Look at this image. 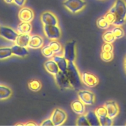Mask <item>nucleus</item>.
Wrapping results in <instances>:
<instances>
[{
  "label": "nucleus",
  "mask_w": 126,
  "mask_h": 126,
  "mask_svg": "<svg viewBox=\"0 0 126 126\" xmlns=\"http://www.w3.org/2000/svg\"><path fill=\"white\" fill-rule=\"evenodd\" d=\"M65 74L66 75L69 82L74 87V90L82 87V75L79 71L75 62H68V65Z\"/></svg>",
  "instance_id": "1"
},
{
  "label": "nucleus",
  "mask_w": 126,
  "mask_h": 126,
  "mask_svg": "<svg viewBox=\"0 0 126 126\" xmlns=\"http://www.w3.org/2000/svg\"><path fill=\"white\" fill-rule=\"evenodd\" d=\"M109 10L112 11L116 16L114 25L121 27L125 24L126 22V0H116Z\"/></svg>",
  "instance_id": "2"
},
{
  "label": "nucleus",
  "mask_w": 126,
  "mask_h": 126,
  "mask_svg": "<svg viewBox=\"0 0 126 126\" xmlns=\"http://www.w3.org/2000/svg\"><path fill=\"white\" fill-rule=\"evenodd\" d=\"M63 5L70 12L77 14L85 9L86 2L85 0H64Z\"/></svg>",
  "instance_id": "3"
},
{
  "label": "nucleus",
  "mask_w": 126,
  "mask_h": 126,
  "mask_svg": "<svg viewBox=\"0 0 126 126\" xmlns=\"http://www.w3.org/2000/svg\"><path fill=\"white\" fill-rule=\"evenodd\" d=\"M63 57L68 62H75L76 54V43L75 41L72 40L66 43L63 50Z\"/></svg>",
  "instance_id": "4"
},
{
  "label": "nucleus",
  "mask_w": 126,
  "mask_h": 126,
  "mask_svg": "<svg viewBox=\"0 0 126 126\" xmlns=\"http://www.w3.org/2000/svg\"><path fill=\"white\" fill-rule=\"evenodd\" d=\"M54 78L57 86L61 89L74 90L64 72L59 71L56 75H54Z\"/></svg>",
  "instance_id": "5"
},
{
  "label": "nucleus",
  "mask_w": 126,
  "mask_h": 126,
  "mask_svg": "<svg viewBox=\"0 0 126 126\" xmlns=\"http://www.w3.org/2000/svg\"><path fill=\"white\" fill-rule=\"evenodd\" d=\"M43 32L48 39L57 40L61 36V30L58 25H43Z\"/></svg>",
  "instance_id": "6"
},
{
  "label": "nucleus",
  "mask_w": 126,
  "mask_h": 126,
  "mask_svg": "<svg viewBox=\"0 0 126 126\" xmlns=\"http://www.w3.org/2000/svg\"><path fill=\"white\" fill-rule=\"evenodd\" d=\"M50 118L55 126H61L67 119V113L61 108H55L52 113Z\"/></svg>",
  "instance_id": "7"
},
{
  "label": "nucleus",
  "mask_w": 126,
  "mask_h": 126,
  "mask_svg": "<svg viewBox=\"0 0 126 126\" xmlns=\"http://www.w3.org/2000/svg\"><path fill=\"white\" fill-rule=\"evenodd\" d=\"M78 98L86 105H92L95 103V95L88 90H80L77 93Z\"/></svg>",
  "instance_id": "8"
},
{
  "label": "nucleus",
  "mask_w": 126,
  "mask_h": 126,
  "mask_svg": "<svg viewBox=\"0 0 126 126\" xmlns=\"http://www.w3.org/2000/svg\"><path fill=\"white\" fill-rule=\"evenodd\" d=\"M40 19L43 25H58V17L51 11H44L40 16Z\"/></svg>",
  "instance_id": "9"
},
{
  "label": "nucleus",
  "mask_w": 126,
  "mask_h": 126,
  "mask_svg": "<svg viewBox=\"0 0 126 126\" xmlns=\"http://www.w3.org/2000/svg\"><path fill=\"white\" fill-rule=\"evenodd\" d=\"M19 33L6 26L0 27V36L11 42H15Z\"/></svg>",
  "instance_id": "10"
},
{
  "label": "nucleus",
  "mask_w": 126,
  "mask_h": 126,
  "mask_svg": "<svg viewBox=\"0 0 126 126\" xmlns=\"http://www.w3.org/2000/svg\"><path fill=\"white\" fill-rule=\"evenodd\" d=\"M81 75L83 84L87 87H94L98 84V78L94 74L90 72H84Z\"/></svg>",
  "instance_id": "11"
},
{
  "label": "nucleus",
  "mask_w": 126,
  "mask_h": 126,
  "mask_svg": "<svg viewBox=\"0 0 126 126\" xmlns=\"http://www.w3.org/2000/svg\"><path fill=\"white\" fill-rule=\"evenodd\" d=\"M18 17L21 22H31L34 19L35 14L30 7H22L19 11Z\"/></svg>",
  "instance_id": "12"
},
{
  "label": "nucleus",
  "mask_w": 126,
  "mask_h": 126,
  "mask_svg": "<svg viewBox=\"0 0 126 126\" xmlns=\"http://www.w3.org/2000/svg\"><path fill=\"white\" fill-rule=\"evenodd\" d=\"M104 106L106 108L107 116L112 119H114L119 113V107L118 104L114 100H109L105 102Z\"/></svg>",
  "instance_id": "13"
},
{
  "label": "nucleus",
  "mask_w": 126,
  "mask_h": 126,
  "mask_svg": "<svg viewBox=\"0 0 126 126\" xmlns=\"http://www.w3.org/2000/svg\"><path fill=\"white\" fill-rule=\"evenodd\" d=\"M44 44V40L41 36L34 34L30 36L28 47L31 49H37L42 47Z\"/></svg>",
  "instance_id": "14"
},
{
  "label": "nucleus",
  "mask_w": 126,
  "mask_h": 126,
  "mask_svg": "<svg viewBox=\"0 0 126 126\" xmlns=\"http://www.w3.org/2000/svg\"><path fill=\"white\" fill-rule=\"evenodd\" d=\"M44 67L45 70L48 71L51 75H56L59 71V69L58 66L57 65L56 63L55 62L53 59L48 60L44 63Z\"/></svg>",
  "instance_id": "15"
},
{
  "label": "nucleus",
  "mask_w": 126,
  "mask_h": 126,
  "mask_svg": "<svg viewBox=\"0 0 126 126\" xmlns=\"http://www.w3.org/2000/svg\"><path fill=\"white\" fill-rule=\"evenodd\" d=\"M11 48L12 54L15 56L22 58L28 55V50L25 47H22L16 44L15 45L12 46Z\"/></svg>",
  "instance_id": "16"
},
{
  "label": "nucleus",
  "mask_w": 126,
  "mask_h": 126,
  "mask_svg": "<svg viewBox=\"0 0 126 126\" xmlns=\"http://www.w3.org/2000/svg\"><path fill=\"white\" fill-rule=\"evenodd\" d=\"M72 110L76 114L81 115V114H85V104L80 100H76L71 103L70 105Z\"/></svg>",
  "instance_id": "17"
},
{
  "label": "nucleus",
  "mask_w": 126,
  "mask_h": 126,
  "mask_svg": "<svg viewBox=\"0 0 126 126\" xmlns=\"http://www.w3.org/2000/svg\"><path fill=\"white\" fill-rule=\"evenodd\" d=\"M53 59L56 63L57 65H58V68L59 69V71H61L63 72H65L68 65L67 60L64 57L59 56V55L53 56Z\"/></svg>",
  "instance_id": "18"
},
{
  "label": "nucleus",
  "mask_w": 126,
  "mask_h": 126,
  "mask_svg": "<svg viewBox=\"0 0 126 126\" xmlns=\"http://www.w3.org/2000/svg\"><path fill=\"white\" fill-rule=\"evenodd\" d=\"M30 36H31L30 35V34H19L15 43L17 45L27 47L30 39Z\"/></svg>",
  "instance_id": "19"
},
{
  "label": "nucleus",
  "mask_w": 126,
  "mask_h": 126,
  "mask_svg": "<svg viewBox=\"0 0 126 126\" xmlns=\"http://www.w3.org/2000/svg\"><path fill=\"white\" fill-rule=\"evenodd\" d=\"M32 30V26L30 22H22L17 27V32L19 34H30Z\"/></svg>",
  "instance_id": "20"
},
{
  "label": "nucleus",
  "mask_w": 126,
  "mask_h": 126,
  "mask_svg": "<svg viewBox=\"0 0 126 126\" xmlns=\"http://www.w3.org/2000/svg\"><path fill=\"white\" fill-rule=\"evenodd\" d=\"M85 114L86 119H87L88 121L89 124H90V126H100L99 118H98L97 116L96 115L95 111H90L85 113Z\"/></svg>",
  "instance_id": "21"
},
{
  "label": "nucleus",
  "mask_w": 126,
  "mask_h": 126,
  "mask_svg": "<svg viewBox=\"0 0 126 126\" xmlns=\"http://www.w3.org/2000/svg\"><path fill=\"white\" fill-rule=\"evenodd\" d=\"M12 91L11 88L6 86L0 85V100H7L11 97Z\"/></svg>",
  "instance_id": "22"
},
{
  "label": "nucleus",
  "mask_w": 126,
  "mask_h": 126,
  "mask_svg": "<svg viewBox=\"0 0 126 126\" xmlns=\"http://www.w3.org/2000/svg\"><path fill=\"white\" fill-rule=\"evenodd\" d=\"M28 87L30 91L37 92L42 89V84L39 80L32 79L28 82Z\"/></svg>",
  "instance_id": "23"
},
{
  "label": "nucleus",
  "mask_w": 126,
  "mask_h": 126,
  "mask_svg": "<svg viewBox=\"0 0 126 126\" xmlns=\"http://www.w3.org/2000/svg\"><path fill=\"white\" fill-rule=\"evenodd\" d=\"M13 55L11 48L7 47H0V60H5L11 57Z\"/></svg>",
  "instance_id": "24"
},
{
  "label": "nucleus",
  "mask_w": 126,
  "mask_h": 126,
  "mask_svg": "<svg viewBox=\"0 0 126 126\" xmlns=\"http://www.w3.org/2000/svg\"><path fill=\"white\" fill-rule=\"evenodd\" d=\"M48 45L50 47V48L51 49V50H53V52H54V54H59V53H60L61 52H62V50H63V47H62V45L59 43V42L57 41L56 40H52L49 43Z\"/></svg>",
  "instance_id": "25"
},
{
  "label": "nucleus",
  "mask_w": 126,
  "mask_h": 126,
  "mask_svg": "<svg viewBox=\"0 0 126 126\" xmlns=\"http://www.w3.org/2000/svg\"><path fill=\"white\" fill-rule=\"evenodd\" d=\"M102 38L105 43H112L116 40V38L114 36L112 31L111 32V31H107V32H105L103 34Z\"/></svg>",
  "instance_id": "26"
},
{
  "label": "nucleus",
  "mask_w": 126,
  "mask_h": 126,
  "mask_svg": "<svg viewBox=\"0 0 126 126\" xmlns=\"http://www.w3.org/2000/svg\"><path fill=\"white\" fill-rule=\"evenodd\" d=\"M94 111H95V114H96V115L97 116L99 119L100 118H105V117L107 116V110H106V108H105L104 105L100 106V107L96 108Z\"/></svg>",
  "instance_id": "27"
},
{
  "label": "nucleus",
  "mask_w": 126,
  "mask_h": 126,
  "mask_svg": "<svg viewBox=\"0 0 126 126\" xmlns=\"http://www.w3.org/2000/svg\"><path fill=\"white\" fill-rule=\"evenodd\" d=\"M112 33L115 36L116 39H120L124 36L125 33L123 28H121L120 26H116L112 30Z\"/></svg>",
  "instance_id": "28"
},
{
  "label": "nucleus",
  "mask_w": 126,
  "mask_h": 126,
  "mask_svg": "<svg viewBox=\"0 0 126 126\" xmlns=\"http://www.w3.org/2000/svg\"><path fill=\"white\" fill-rule=\"evenodd\" d=\"M96 25L98 26V28H100V29L105 30L107 29L109 27L110 24L106 20V19L104 17H101L97 20L96 21Z\"/></svg>",
  "instance_id": "29"
},
{
  "label": "nucleus",
  "mask_w": 126,
  "mask_h": 126,
  "mask_svg": "<svg viewBox=\"0 0 126 126\" xmlns=\"http://www.w3.org/2000/svg\"><path fill=\"white\" fill-rule=\"evenodd\" d=\"M41 52H42V55H43L44 57L48 58V59L53 57L54 55V52H53V50H51V49L50 47L49 46V45L43 47L42 48Z\"/></svg>",
  "instance_id": "30"
},
{
  "label": "nucleus",
  "mask_w": 126,
  "mask_h": 126,
  "mask_svg": "<svg viewBox=\"0 0 126 126\" xmlns=\"http://www.w3.org/2000/svg\"><path fill=\"white\" fill-rule=\"evenodd\" d=\"M114 58V54L112 52H104L101 51V59L103 61L105 62H108L111 61Z\"/></svg>",
  "instance_id": "31"
},
{
  "label": "nucleus",
  "mask_w": 126,
  "mask_h": 126,
  "mask_svg": "<svg viewBox=\"0 0 126 126\" xmlns=\"http://www.w3.org/2000/svg\"><path fill=\"white\" fill-rule=\"evenodd\" d=\"M77 126H90L88 121L85 116V114H81L80 116L78 117L76 121Z\"/></svg>",
  "instance_id": "32"
},
{
  "label": "nucleus",
  "mask_w": 126,
  "mask_h": 126,
  "mask_svg": "<svg viewBox=\"0 0 126 126\" xmlns=\"http://www.w3.org/2000/svg\"><path fill=\"white\" fill-rule=\"evenodd\" d=\"M104 17L110 25H113L114 22L116 20V16H115L114 13L110 10H109L108 12L104 16Z\"/></svg>",
  "instance_id": "33"
},
{
  "label": "nucleus",
  "mask_w": 126,
  "mask_h": 126,
  "mask_svg": "<svg viewBox=\"0 0 126 126\" xmlns=\"http://www.w3.org/2000/svg\"><path fill=\"white\" fill-rule=\"evenodd\" d=\"M100 126H112L113 124V119L109 118V116H106L105 118H100Z\"/></svg>",
  "instance_id": "34"
},
{
  "label": "nucleus",
  "mask_w": 126,
  "mask_h": 126,
  "mask_svg": "<svg viewBox=\"0 0 126 126\" xmlns=\"http://www.w3.org/2000/svg\"><path fill=\"white\" fill-rule=\"evenodd\" d=\"M114 47L112 46V43H105L101 47V51L104 52H113Z\"/></svg>",
  "instance_id": "35"
},
{
  "label": "nucleus",
  "mask_w": 126,
  "mask_h": 126,
  "mask_svg": "<svg viewBox=\"0 0 126 126\" xmlns=\"http://www.w3.org/2000/svg\"><path fill=\"white\" fill-rule=\"evenodd\" d=\"M27 0H14L13 2L19 7H23L25 4Z\"/></svg>",
  "instance_id": "36"
},
{
  "label": "nucleus",
  "mask_w": 126,
  "mask_h": 126,
  "mask_svg": "<svg viewBox=\"0 0 126 126\" xmlns=\"http://www.w3.org/2000/svg\"><path fill=\"white\" fill-rule=\"evenodd\" d=\"M40 126H53V121H52L51 119V118H48V119H45V120L43 121L42 123L40 124Z\"/></svg>",
  "instance_id": "37"
},
{
  "label": "nucleus",
  "mask_w": 126,
  "mask_h": 126,
  "mask_svg": "<svg viewBox=\"0 0 126 126\" xmlns=\"http://www.w3.org/2000/svg\"><path fill=\"white\" fill-rule=\"evenodd\" d=\"M24 126H37V124H36L35 123H34L32 121H28L27 123H26L25 124H24Z\"/></svg>",
  "instance_id": "38"
},
{
  "label": "nucleus",
  "mask_w": 126,
  "mask_h": 126,
  "mask_svg": "<svg viewBox=\"0 0 126 126\" xmlns=\"http://www.w3.org/2000/svg\"><path fill=\"white\" fill-rule=\"evenodd\" d=\"M123 65H124V70L125 73L126 74V54L124 56V58Z\"/></svg>",
  "instance_id": "39"
},
{
  "label": "nucleus",
  "mask_w": 126,
  "mask_h": 126,
  "mask_svg": "<svg viewBox=\"0 0 126 126\" xmlns=\"http://www.w3.org/2000/svg\"><path fill=\"white\" fill-rule=\"evenodd\" d=\"M5 2H6L7 4H11L13 2L14 0H4Z\"/></svg>",
  "instance_id": "40"
},
{
  "label": "nucleus",
  "mask_w": 126,
  "mask_h": 126,
  "mask_svg": "<svg viewBox=\"0 0 126 126\" xmlns=\"http://www.w3.org/2000/svg\"><path fill=\"white\" fill-rule=\"evenodd\" d=\"M16 126H24V124H16Z\"/></svg>",
  "instance_id": "41"
},
{
  "label": "nucleus",
  "mask_w": 126,
  "mask_h": 126,
  "mask_svg": "<svg viewBox=\"0 0 126 126\" xmlns=\"http://www.w3.org/2000/svg\"><path fill=\"white\" fill-rule=\"evenodd\" d=\"M101 1H102V0H101Z\"/></svg>",
  "instance_id": "42"
},
{
  "label": "nucleus",
  "mask_w": 126,
  "mask_h": 126,
  "mask_svg": "<svg viewBox=\"0 0 126 126\" xmlns=\"http://www.w3.org/2000/svg\"></svg>",
  "instance_id": "43"
}]
</instances>
